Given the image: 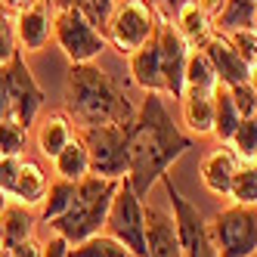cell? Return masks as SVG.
<instances>
[{
    "label": "cell",
    "instance_id": "1",
    "mask_svg": "<svg viewBox=\"0 0 257 257\" xmlns=\"http://www.w3.org/2000/svg\"><path fill=\"white\" fill-rule=\"evenodd\" d=\"M192 149V137H186L174 124L161 93H146L140 102L134 121L127 124V152H131V168L127 183L131 189L146 198L149 189L171 171V164Z\"/></svg>",
    "mask_w": 257,
    "mask_h": 257
},
{
    "label": "cell",
    "instance_id": "2",
    "mask_svg": "<svg viewBox=\"0 0 257 257\" xmlns=\"http://www.w3.org/2000/svg\"><path fill=\"white\" fill-rule=\"evenodd\" d=\"M65 108H68L71 121H81V127H93V124H124L127 127L137 115L124 87L93 62H78L68 68Z\"/></svg>",
    "mask_w": 257,
    "mask_h": 257
},
{
    "label": "cell",
    "instance_id": "3",
    "mask_svg": "<svg viewBox=\"0 0 257 257\" xmlns=\"http://www.w3.org/2000/svg\"><path fill=\"white\" fill-rule=\"evenodd\" d=\"M121 186V180L112 177H99V174H87L84 180L75 183V198L62 217H56L53 223H47L56 235H62L68 245H78L84 238L102 232L112 198Z\"/></svg>",
    "mask_w": 257,
    "mask_h": 257
},
{
    "label": "cell",
    "instance_id": "4",
    "mask_svg": "<svg viewBox=\"0 0 257 257\" xmlns=\"http://www.w3.org/2000/svg\"><path fill=\"white\" fill-rule=\"evenodd\" d=\"M53 41L68 56L71 65L78 62H93L99 53L108 47L105 34L87 19V16L71 7V4H56L53 0Z\"/></svg>",
    "mask_w": 257,
    "mask_h": 257
},
{
    "label": "cell",
    "instance_id": "5",
    "mask_svg": "<svg viewBox=\"0 0 257 257\" xmlns=\"http://www.w3.org/2000/svg\"><path fill=\"white\" fill-rule=\"evenodd\" d=\"M220 257H251L257 251V205H226L208 220Z\"/></svg>",
    "mask_w": 257,
    "mask_h": 257
},
{
    "label": "cell",
    "instance_id": "6",
    "mask_svg": "<svg viewBox=\"0 0 257 257\" xmlns=\"http://www.w3.org/2000/svg\"><path fill=\"white\" fill-rule=\"evenodd\" d=\"M81 140L90 155V174L124 180L131 168V152H127V127L124 124H93L81 127Z\"/></svg>",
    "mask_w": 257,
    "mask_h": 257
},
{
    "label": "cell",
    "instance_id": "7",
    "mask_svg": "<svg viewBox=\"0 0 257 257\" xmlns=\"http://www.w3.org/2000/svg\"><path fill=\"white\" fill-rule=\"evenodd\" d=\"M158 183L164 186V192H168V198H171V217H174V226H177L180 254L183 257H220L214 242H211L208 220L201 217V211L174 186L171 174H164Z\"/></svg>",
    "mask_w": 257,
    "mask_h": 257
},
{
    "label": "cell",
    "instance_id": "8",
    "mask_svg": "<svg viewBox=\"0 0 257 257\" xmlns=\"http://www.w3.org/2000/svg\"><path fill=\"white\" fill-rule=\"evenodd\" d=\"M158 16L149 7V0H118L112 10V19L105 25V41L112 44L121 56H131L155 34Z\"/></svg>",
    "mask_w": 257,
    "mask_h": 257
},
{
    "label": "cell",
    "instance_id": "9",
    "mask_svg": "<svg viewBox=\"0 0 257 257\" xmlns=\"http://www.w3.org/2000/svg\"><path fill=\"white\" fill-rule=\"evenodd\" d=\"M105 229L118 242H124L137 257H146V205L131 189L127 177L121 180V186L112 198V208H108V217H105Z\"/></svg>",
    "mask_w": 257,
    "mask_h": 257
},
{
    "label": "cell",
    "instance_id": "10",
    "mask_svg": "<svg viewBox=\"0 0 257 257\" xmlns=\"http://www.w3.org/2000/svg\"><path fill=\"white\" fill-rule=\"evenodd\" d=\"M50 186V177L38 161L25 155H4L0 158V192L19 205H41Z\"/></svg>",
    "mask_w": 257,
    "mask_h": 257
},
{
    "label": "cell",
    "instance_id": "11",
    "mask_svg": "<svg viewBox=\"0 0 257 257\" xmlns=\"http://www.w3.org/2000/svg\"><path fill=\"white\" fill-rule=\"evenodd\" d=\"M7 78H10V118L31 131V124L41 118V108H44L47 96H44L41 84L34 81L22 50L7 62Z\"/></svg>",
    "mask_w": 257,
    "mask_h": 257
},
{
    "label": "cell",
    "instance_id": "12",
    "mask_svg": "<svg viewBox=\"0 0 257 257\" xmlns=\"http://www.w3.org/2000/svg\"><path fill=\"white\" fill-rule=\"evenodd\" d=\"M155 41H158V59H161V84H164V96H177L186 87V59H189V44L183 41V34L171 19H158L155 28Z\"/></svg>",
    "mask_w": 257,
    "mask_h": 257
},
{
    "label": "cell",
    "instance_id": "13",
    "mask_svg": "<svg viewBox=\"0 0 257 257\" xmlns=\"http://www.w3.org/2000/svg\"><path fill=\"white\" fill-rule=\"evenodd\" d=\"M13 28L22 53H41L53 38V4L50 0H31L28 7L13 13Z\"/></svg>",
    "mask_w": 257,
    "mask_h": 257
},
{
    "label": "cell",
    "instance_id": "14",
    "mask_svg": "<svg viewBox=\"0 0 257 257\" xmlns=\"http://www.w3.org/2000/svg\"><path fill=\"white\" fill-rule=\"evenodd\" d=\"M201 50L208 53V59H211V65H214V71H217L220 84L238 87V84H248V81H251V71H254L251 62L235 50V44L226 38V34H217V31H214V38L201 47Z\"/></svg>",
    "mask_w": 257,
    "mask_h": 257
},
{
    "label": "cell",
    "instance_id": "15",
    "mask_svg": "<svg viewBox=\"0 0 257 257\" xmlns=\"http://www.w3.org/2000/svg\"><path fill=\"white\" fill-rule=\"evenodd\" d=\"M242 168V158L232 152L229 143H220L214 152L205 155L201 161V183H205V189L211 195H229V183L235 177V171Z\"/></svg>",
    "mask_w": 257,
    "mask_h": 257
},
{
    "label": "cell",
    "instance_id": "16",
    "mask_svg": "<svg viewBox=\"0 0 257 257\" xmlns=\"http://www.w3.org/2000/svg\"><path fill=\"white\" fill-rule=\"evenodd\" d=\"M146 257H183L174 217L152 205H146Z\"/></svg>",
    "mask_w": 257,
    "mask_h": 257
},
{
    "label": "cell",
    "instance_id": "17",
    "mask_svg": "<svg viewBox=\"0 0 257 257\" xmlns=\"http://www.w3.org/2000/svg\"><path fill=\"white\" fill-rule=\"evenodd\" d=\"M180 112H183V124H186L195 137L214 134V90L183 87V93H180Z\"/></svg>",
    "mask_w": 257,
    "mask_h": 257
},
{
    "label": "cell",
    "instance_id": "18",
    "mask_svg": "<svg viewBox=\"0 0 257 257\" xmlns=\"http://www.w3.org/2000/svg\"><path fill=\"white\" fill-rule=\"evenodd\" d=\"M34 124H38L34 140H38L41 155H47V158H56V155L65 149V146L78 137L75 121H71V115H65V112H50V115L38 118Z\"/></svg>",
    "mask_w": 257,
    "mask_h": 257
},
{
    "label": "cell",
    "instance_id": "19",
    "mask_svg": "<svg viewBox=\"0 0 257 257\" xmlns=\"http://www.w3.org/2000/svg\"><path fill=\"white\" fill-rule=\"evenodd\" d=\"M127 62H131V78H134L137 87H143L146 93H161L164 96L161 59H158V41H155V34L140 50H134L131 56H127Z\"/></svg>",
    "mask_w": 257,
    "mask_h": 257
},
{
    "label": "cell",
    "instance_id": "20",
    "mask_svg": "<svg viewBox=\"0 0 257 257\" xmlns=\"http://www.w3.org/2000/svg\"><path fill=\"white\" fill-rule=\"evenodd\" d=\"M174 25H177V31L183 34V41H186L192 50H201L214 38V19H211V13H205L195 0H183V7L174 16Z\"/></svg>",
    "mask_w": 257,
    "mask_h": 257
},
{
    "label": "cell",
    "instance_id": "21",
    "mask_svg": "<svg viewBox=\"0 0 257 257\" xmlns=\"http://www.w3.org/2000/svg\"><path fill=\"white\" fill-rule=\"evenodd\" d=\"M34 226H38V217L28 205H19V201H7L4 211H0V242L4 248H13L25 242V238H34Z\"/></svg>",
    "mask_w": 257,
    "mask_h": 257
},
{
    "label": "cell",
    "instance_id": "22",
    "mask_svg": "<svg viewBox=\"0 0 257 257\" xmlns=\"http://www.w3.org/2000/svg\"><path fill=\"white\" fill-rule=\"evenodd\" d=\"M238 121H242V112L232 99V90L226 84H217L214 87V137L220 143H229Z\"/></svg>",
    "mask_w": 257,
    "mask_h": 257
},
{
    "label": "cell",
    "instance_id": "23",
    "mask_svg": "<svg viewBox=\"0 0 257 257\" xmlns=\"http://www.w3.org/2000/svg\"><path fill=\"white\" fill-rule=\"evenodd\" d=\"M254 7L257 0H223L220 10L214 13V31L229 34V31L254 28Z\"/></svg>",
    "mask_w": 257,
    "mask_h": 257
},
{
    "label": "cell",
    "instance_id": "24",
    "mask_svg": "<svg viewBox=\"0 0 257 257\" xmlns=\"http://www.w3.org/2000/svg\"><path fill=\"white\" fill-rule=\"evenodd\" d=\"M53 168H56V177L71 180V183H78V180H84L90 174V155H87V146H84L81 134L53 158Z\"/></svg>",
    "mask_w": 257,
    "mask_h": 257
},
{
    "label": "cell",
    "instance_id": "25",
    "mask_svg": "<svg viewBox=\"0 0 257 257\" xmlns=\"http://www.w3.org/2000/svg\"><path fill=\"white\" fill-rule=\"evenodd\" d=\"M68 257H137L112 232H96L78 245H68Z\"/></svg>",
    "mask_w": 257,
    "mask_h": 257
},
{
    "label": "cell",
    "instance_id": "26",
    "mask_svg": "<svg viewBox=\"0 0 257 257\" xmlns=\"http://www.w3.org/2000/svg\"><path fill=\"white\" fill-rule=\"evenodd\" d=\"M71 198H75V183L56 177L47 186V195L41 201V220L44 223H53L56 217H62L68 211V205H71Z\"/></svg>",
    "mask_w": 257,
    "mask_h": 257
},
{
    "label": "cell",
    "instance_id": "27",
    "mask_svg": "<svg viewBox=\"0 0 257 257\" xmlns=\"http://www.w3.org/2000/svg\"><path fill=\"white\" fill-rule=\"evenodd\" d=\"M220 84L217 71L208 59L205 50H189V59H186V87H195V90H214Z\"/></svg>",
    "mask_w": 257,
    "mask_h": 257
},
{
    "label": "cell",
    "instance_id": "28",
    "mask_svg": "<svg viewBox=\"0 0 257 257\" xmlns=\"http://www.w3.org/2000/svg\"><path fill=\"white\" fill-rule=\"evenodd\" d=\"M238 205H257V164L254 161H242V168L235 171L232 183H229V195Z\"/></svg>",
    "mask_w": 257,
    "mask_h": 257
},
{
    "label": "cell",
    "instance_id": "29",
    "mask_svg": "<svg viewBox=\"0 0 257 257\" xmlns=\"http://www.w3.org/2000/svg\"><path fill=\"white\" fill-rule=\"evenodd\" d=\"M229 146H232V152L242 158V161H254V155H257V115L238 121Z\"/></svg>",
    "mask_w": 257,
    "mask_h": 257
},
{
    "label": "cell",
    "instance_id": "30",
    "mask_svg": "<svg viewBox=\"0 0 257 257\" xmlns=\"http://www.w3.org/2000/svg\"><path fill=\"white\" fill-rule=\"evenodd\" d=\"M28 146V127L16 124L13 118L0 121V158L4 155H25Z\"/></svg>",
    "mask_w": 257,
    "mask_h": 257
},
{
    "label": "cell",
    "instance_id": "31",
    "mask_svg": "<svg viewBox=\"0 0 257 257\" xmlns=\"http://www.w3.org/2000/svg\"><path fill=\"white\" fill-rule=\"evenodd\" d=\"M56 4H71V7H78L102 34H105L108 19H112V10H115V0H56Z\"/></svg>",
    "mask_w": 257,
    "mask_h": 257
},
{
    "label": "cell",
    "instance_id": "32",
    "mask_svg": "<svg viewBox=\"0 0 257 257\" xmlns=\"http://www.w3.org/2000/svg\"><path fill=\"white\" fill-rule=\"evenodd\" d=\"M16 53H19V44H16V28H13V13L0 4V65L10 62Z\"/></svg>",
    "mask_w": 257,
    "mask_h": 257
},
{
    "label": "cell",
    "instance_id": "33",
    "mask_svg": "<svg viewBox=\"0 0 257 257\" xmlns=\"http://www.w3.org/2000/svg\"><path fill=\"white\" fill-rule=\"evenodd\" d=\"M226 38L235 44V50L242 53V56L251 62L254 68V56H257V28H242V31H229Z\"/></svg>",
    "mask_w": 257,
    "mask_h": 257
},
{
    "label": "cell",
    "instance_id": "34",
    "mask_svg": "<svg viewBox=\"0 0 257 257\" xmlns=\"http://www.w3.org/2000/svg\"><path fill=\"white\" fill-rule=\"evenodd\" d=\"M229 90H232V99H235V105H238V112H242V118L257 115V102H254L251 81H248V84H238V87H229Z\"/></svg>",
    "mask_w": 257,
    "mask_h": 257
},
{
    "label": "cell",
    "instance_id": "35",
    "mask_svg": "<svg viewBox=\"0 0 257 257\" xmlns=\"http://www.w3.org/2000/svg\"><path fill=\"white\" fill-rule=\"evenodd\" d=\"M7 257H44V242H38V238H25V242L7 248Z\"/></svg>",
    "mask_w": 257,
    "mask_h": 257
},
{
    "label": "cell",
    "instance_id": "36",
    "mask_svg": "<svg viewBox=\"0 0 257 257\" xmlns=\"http://www.w3.org/2000/svg\"><path fill=\"white\" fill-rule=\"evenodd\" d=\"M10 118V78H7V62L0 65V121Z\"/></svg>",
    "mask_w": 257,
    "mask_h": 257
},
{
    "label": "cell",
    "instance_id": "37",
    "mask_svg": "<svg viewBox=\"0 0 257 257\" xmlns=\"http://www.w3.org/2000/svg\"><path fill=\"white\" fill-rule=\"evenodd\" d=\"M44 257H68V242L62 235H53L50 242L44 245Z\"/></svg>",
    "mask_w": 257,
    "mask_h": 257
},
{
    "label": "cell",
    "instance_id": "38",
    "mask_svg": "<svg viewBox=\"0 0 257 257\" xmlns=\"http://www.w3.org/2000/svg\"><path fill=\"white\" fill-rule=\"evenodd\" d=\"M195 4L205 10V13H211V19H214V13L220 10V4H223V0H195Z\"/></svg>",
    "mask_w": 257,
    "mask_h": 257
},
{
    "label": "cell",
    "instance_id": "39",
    "mask_svg": "<svg viewBox=\"0 0 257 257\" xmlns=\"http://www.w3.org/2000/svg\"><path fill=\"white\" fill-rule=\"evenodd\" d=\"M0 4H4L10 13H16V10H22V7H28L31 4V0H0Z\"/></svg>",
    "mask_w": 257,
    "mask_h": 257
},
{
    "label": "cell",
    "instance_id": "40",
    "mask_svg": "<svg viewBox=\"0 0 257 257\" xmlns=\"http://www.w3.org/2000/svg\"><path fill=\"white\" fill-rule=\"evenodd\" d=\"M251 90H254V102H257V68L251 71Z\"/></svg>",
    "mask_w": 257,
    "mask_h": 257
},
{
    "label": "cell",
    "instance_id": "41",
    "mask_svg": "<svg viewBox=\"0 0 257 257\" xmlns=\"http://www.w3.org/2000/svg\"><path fill=\"white\" fill-rule=\"evenodd\" d=\"M254 28H257V7H254Z\"/></svg>",
    "mask_w": 257,
    "mask_h": 257
},
{
    "label": "cell",
    "instance_id": "42",
    "mask_svg": "<svg viewBox=\"0 0 257 257\" xmlns=\"http://www.w3.org/2000/svg\"><path fill=\"white\" fill-rule=\"evenodd\" d=\"M254 68H257V56H254Z\"/></svg>",
    "mask_w": 257,
    "mask_h": 257
},
{
    "label": "cell",
    "instance_id": "43",
    "mask_svg": "<svg viewBox=\"0 0 257 257\" xmlns=\"http://www.w3.org/2000/svg\"><path fill=\"white\" fill-rule=\"evenodd\" d=\"M254 164H257V155H254Z\"/></svg>",
    "mask_w": 257,
    "mask_h": 257
},
{
    "label": "cell",
    "instance_id": "44",
    "mask_svg": "<svg viewBox=\"0 0 257 257\" xmlns=\"http://www.w3.org/2000/svg\"><path fill=\"white\" fill-rule=\"evenodd\" d=\"M115 4H118V0H115Z\"/></svg>",
    "mask_w": 257,
    "mask_h": 257
}]
</instances>
